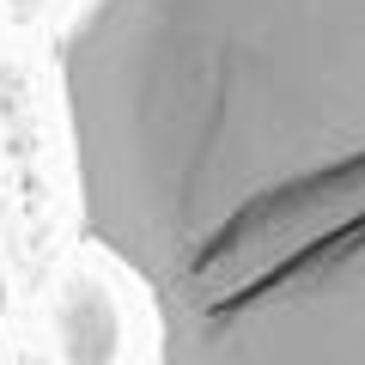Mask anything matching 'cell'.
Masks as SVG:
<instances>
[{
  "mask_svg": "<svg viewBox=\"0 0 365 365\" xmlns=\"http://www.w3.org/2000/svg\"><path fill=\"white\" fill-rule=\"evenodd\" d=\"M55 79L158 365H365V0H86Z\"/></svg>",
  "mask_w": 365,
  "mask_h": 365,
  "instance_id": "6da1fadb",
  "label": "cell"
}]
</instances>
